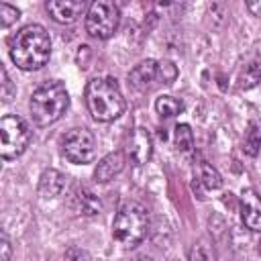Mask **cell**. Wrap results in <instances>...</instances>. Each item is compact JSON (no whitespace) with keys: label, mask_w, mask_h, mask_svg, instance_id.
Listing matches in <instances>:
<instances>
[{"label":"cell","mask_w":261,"mask_h":261,"mask_svg":"<svg viewBox=\"0 0 261 261\" xmlns=\"http://www.w3.org/2000/svg\"><path fill=\"white\" fill-rule=\"evenodd\" d=\"M241 218L249 230L261 232V196L255 188H245L241 194Z\"/></svg>","instance_id":"cell-8"},{"label":"cell","mask_w":261,"mask_h":261,"mask_svg":"<svg viewBox=\"0 0 261 261\" xmlns=\"http://www.w3.org/2000/svg\"><path fill=\"white\" fill-rule=\"evenodd\" d=\"M237 82H239V88H241V90H251V88H255V86L261 82V61H259V59L249 61V63L241 69Z\"/></svg>","instance_id":"cell-16"},{"label":"cell","mask_w":261,"mask_h":261,"mask_svg":"<svg viewBox=\"0 0 261 261\" xmlns=\"http://www.w3.org/2000/svg\"><path fill=\"white\" fill-rule=\"evenodd\" d=\"M173 143H175V147L179 151H190L192 149V145H194V133H192L190 124L181 122V124H177L173 128Z\"/></svg>","instance_id":"cell-20"},{"label":"cell","mask_w":261,"mask_h":261,"mask_svg":"<svg viewBox=\"0 0 261 261\" xmlns=\"http://www.w3.org/2000/svg\"><path fill=\"white\" fill-rule=\"evenodd\" d=\"M188 261H216V249L212 245V241L208 239H200L192 245Z\"/></svg>","instance_id":"cell-18"},{"label":"cell","mask_w":261,"mask_h":261,"mask_svg":"<svg viewBox=\"0 0 261 261\" xmlns=\"http://www.w3.org/2000/svg\"><path fill=\"white\" fill-rule=\"evenodd\" d=\"M261 149V122L257 120H251L249 126H247V133H245V139H243V151L251 157H255Z\"/></svg>","instance_id":"cell-17"},{"label":"cell","mask_w":261,"mask_h":261,"mask_svg":"<svg viewBox=\"0 0 261 261\" xmlns=\"http://www.w3.org/2000/svg\"><path fill=\"white\" fill-rule=\"evenodd\" d=\"M247 8L253 16H259L261 18V0H249L247 2Z\"/></svg>","instance_id":"cell-26"},{"label":"cell","mask_w":261,"mask_h":261,"mask_svg":"<svg viewBox=\"0 0 261 261\" xmlns=\"http://www.w3.org/2000/svg\"><path fill=\"white\" fill-rule=\"evenodd\" d=\"M86 10L84 0H49L47 12L49 16L59 24H71L75 22Z\"/></svg>","instance_id":"cell-10"},{"label":"cell","mask_w":261,"mask_h":261,"mask_svg":"<svg viewBox=\"0 0 261 261\" xmlns=\"http://www.w3.org/2000/svg\"><path fill=\"white\" fill-rule=\"evenodd\" d=\"M63 261H92L90 253L82 247H69L63 255Z\"/></svg>","instance_id":"cell-24"},{"label":"cell","mask_w":261,"mask_h":261,"mask_svg":"<svg viewBox=\"0 0 261 261\" xmlns=\"http://www.w3.org/2000/svg\"><path fill=\"white\" fill-rule=\"evenodd\" d=\"M257 253L261 255V241H259V245H257Z\"/></svg>","instance_id":"cell-28"},{"label":"cell","mask_w":261,"mask_h":261,"mask_svg":"<svg viewBox=\"0 0 261 261\" xmlns=\"http://www.w3.org/2000/svg\"><path fill=\"white\" fill-rule=\"evenodd\" d=\"M18 18H20V10L16 6H10L6 2L0 4V20H2V27H10Z\"/></svg>","instance_id":"cell-22"},{"label":"cell","mask_w":261,"mask_h":261,"mask_svg":"<svg viewBox=\"0 0 261 261\" xmlns=\"http://www.w3.org/2000/svg\"><path fill=\"white\" fill-rule=\"evenodd\" d=\"M31 143V128L24 118L6 114L0 120V155L2 159H16Z\"/></svg>","instance_id":"cell-5"},{"label":"cell","mask_w":261,"mask_h":261,"mask_svg":"<svg viewBox=\"0 0 261 261\" xmlns=\"http://www.w3.org/2000/svg\"><path fill=\"white\" fill-rule=\"evenodd\" d=\"M194 179L198 184H202L206 190H218V188H222L220 173L210 163H206V161H198L194 165Z\"/></svg>","instance_id":"cell-15"},{"label":"cell","mask_w":261,"mask_h":261,"mask_svg":"<svg viewBox=\"0 0 261 261\" xmlns=\"http://www.w3.org/2000/svg\"><path fill=\"white\" fill-rule=\"evenodd\" d=\"M61 151L67 161L84 165L94 161L96 157V139L88 128H71L63 141H61Z\"/></svg>","instance_id":"cell-7"},{"label":"cell","mask_w":261,"mask_h":261,"mask_svg":"<svg viewBox=\"0 0 261 261\" xmlns=\"http://www.w3.org/2000/svg\"><path fill=\"white\" fill-rule=\"evenodd\" d=\"M157 77H159L163 84H171V82L177 77V67H175L171 61H167V59L157 61Z\"/></svg>","instance_id":"cell-21"},{"label":"cell","mask_w":261,"mask_h":261,"mask_svg":"<svg viewBox=\"0 0 261 261\" xmlns=\"http://www.w3.org/2000/svg\"><path fill=\"white\" fill-rule=\"evenodd\" d=\"M2 261H8L10 259V241L6 237V232H2Z\"/></svg>","instance_id":"cell-25"},{"label":"cell","mask_w":261,"mask_h":261,"mask_svg":"<svg viewBox=\"0 0 261 261\" xmlns=\"http://www.w3.org/2000/svg\"><path fill=\"white\" fill-rule=\"evenodd\" d=\"M126 155L137 165H143V163H147L151 159V155H153V141H151V135L145 128L137 126V128L130 130V135L126 139Z\"/></svg>","instance_id":"cell-9"},{"label":"cell","mask_w":261,"mask_h":261,"mask_svg":"<svg viewBox=\"0 0 261 261\" xmlns=\"http://www.w3.org/2000/svg\"><path fill=\"white\" fill-rule=\"evenodd\" d=\"M122 169H124V155H122V151H112V153L104 155L98 161V165L94 169V177H96V181L106 184V181L114 179Z\"/></svg>","instance_id":"cell-11"},{"label":"cell","mask_w":261,"mask_h":261,"mask_svg":"<svg viewBox=\"0 0 261 261\" xmlns=\"http://www.w3.org/2000/svg\"><path fill=\"white\" fill-rule=\"evenodd\" d=\"M10 57L24 71L41 69L51 57V39L41 24L22 27L10 41Z\"/></svg>","instance_id":"cell-1"},{"label":"cell","mask_w":261,"mask_h":261,"mask_svg":"<svg viewBox=\"0 0 261 261\" xmlns=\"http://www.w3.org/2000/svg\"><path fill=\"white\" fill-rule=\"evenodd\" d=\"M29 108H31V116L37 126H49L57 122L69 108V96H67L63 82L59 80L43 82L33 92Z\"/></svg>","instance_id":"cell-3"},{"label":"cell","mask_w":261,"mask_h":261,"mask_svg":"<svg viewBox=\"0 0 261 261\" xmlns=\"http://www.w3.org/2000/svg\"><path fill=\"white\" fill-rule=\"evenodd\" d=\"M133 261H151L149 257H137V259H133Z\"/></svg>","instance_id":"cell-27"},{"label":"cell","mask_w":261,"mask_h":261,"mask_svg":"<svg viewBox=\"0 0 261 261\" xmlns=\"http://www.w3.org/2000/svg\"><path fill=\"white\" fill-rule=\"evenodd\" d=\"M149 232V212L139 202H124L112 220V237L118 245L130 249L145 241Z\"/></svg>","instance_id":"cell-4"},{"label":"cell","mask_w":261,"mask_h":261,"mask_svg":"<svg viewBox=\"0 0 261 261\" xmlns=\"http://www.w3.org/2000/svg\"><path fill=\"white\" fill-rule=\"evenodd\" d=\"M155 110H157V114H161L165 118H171V116H175L184 110V104H181V100H177L173 96H159L155 100Z\"/></svg>","instance_id":"cell-19"},{"label":"cell","mask_w":261,"mask_h":261,"mask_svg":"<svg viewBox=\"0 0 261 261\" xmlns=\"http://www.w3.org/2000/svg\"><path fill=\"white\" fill-rule=\"evenodd\" d=\"M0 75H2V92H0V94H2V102H10L12 96H14V92H16V88H14V84L10 82L6 67L0 69Z\"/></svg>","instance_id":"cell-23"},{"label":"cell","mask_w":261,"mask_h":261,"mask_svg":"<svg viewBox=\"0 0 261 261\" xmlns=\"http://www.w3.org/2000/svg\"><path fill=\"white\" fill-rule=\"evenodd\" d=\"M65 188V175L57 169H45L39 177V196L45 200H51L59 196Z\"/></svg>","instance_id":"cell-13"},{"label":"cell","mask_w":261,"mask_h":261,"mask_svg":"<svg viewBox=\"0 0 261 261\" xmlns=\"http://www.w3.org/2000/svg\"><path fill=\"white\" fill-rule=\"evenodd\" d=\"M71 208L77 212V214H84V216H96L100 214V198L90 190V188H84V186H77L71 194Z\"/></svg>","instance_id":"cell-12"},{"label":"cell","mask_w":261,"mask_h":261,"mask_svg":"<svg viewBox=\"0 0 261 261\" xmlns=\"http://www.w3.org/2000/svg\"><path fill=\"white\" fill-rule=\"evenodd\" d=\"M120 24V8L110 0H96L86 12V31L94 39H110Z\"/></svg>","instance_id":"cell-6"},{"label":"cell","mask_w":261,"mask_h":261,"mask_svg":"<svg viewBox=\"0 0 261 261\" xmlns=\"http://www.w3.org/2000/svg\"><path fill=\"white\" fill-rule=\"evenodd\" d=\"M84 96H86V106L90 114L100 122L116 120L124 112V106H126L118 82L108 75L90 80Z\"/></svg>","instance_id":"cell-2"},{"label":"cell","mask_w":261,"mask_h":261,"mask_svg":"<svg viewBox=\"0 0 261 261\" xmlns=\"http://www.w3.org/2000/svg\"><path fill=\"white\" fill-rule=\"evenodd\" d=\"M157 77V61L147 59L141 61L139 65H135L128 73V82L130 86H135L137 90H147L151 86V82Z\"/></svg>","instance_id":"cell-14"}]
</instances>
